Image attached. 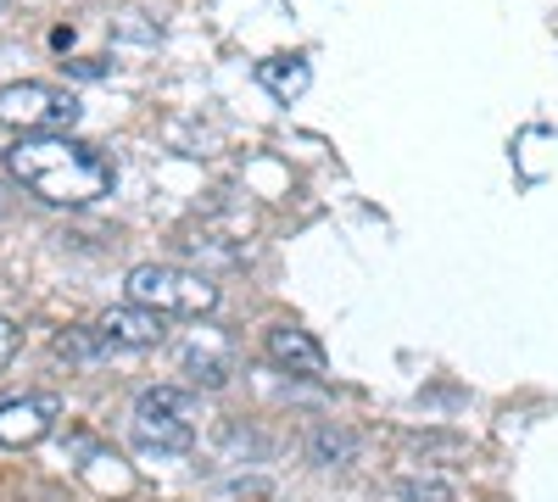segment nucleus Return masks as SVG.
Here are the masks:
<instances>
[{"instance_id": "obj_1", "label": "nucleus", "mask_w": 558, "mask_h": 502, "mask_svg": "<svg viewBox=\"0 0 558 502\" xmlns=\"http://www.w3.org/2000/svg\"><path fill=\"white\" fill-rule=\"evenodd\" d=\"M7 173L45 207H96L118 191L112 157L73 134H17V146L7 151Z\"/></svg>"}, {"instance_id": "obj_2", "label": "nucleus", "mask_w": 558, "mask_h": 502, "mask_svg": "<svg viewBox=\"0 0 558 502\" xmlns=\"http://www.w3.org/2000/svg\"><path fill=\"white\" fill-rule=\"evenodd\" d=\"M123 296L162 313V318H207L218 307V285L207 280V273L179 268V262H140V268H129Z\"/></svg>"}, {"instance_id": "obj_3", "label": "nucleus", "mask_w": 558, "mask_h": 502, "mask_svg": "<svg viewBox=\"0 0 558 502\" xmlns=\"http://www.w3.org/2000/svg\"><path fill=\"white\" fill-rule=\"evenodd\" d=\"M84 118L78 96L62 84H39V78H17L0 89V128L17 134H68Z\"/></svg>"}, {"instance_id": "obj_4", "label": "nucleus", "mask_w": 558, "mask_h": 502, "mask_svg": "<svg viewBox=\"0 0 558 502\" xmlns=\"http://www.w3.org/2000/svg\"><path fill=\"white\" fill-rule=\"evenodd\" d=\"M57 419H62V396H51V391L7 396V402H0V446H7V452L39 446L45 436L57 430Z\"/></svg>"}, {"instance_id": "obj_5", "label": "nucleus", "mask_w": 558, "mask_h": 502, "mask_svg": "<svg viewBox=\"0 0 558 502\" xmlns=\"http://www.w3.org/2000/svg\"><path fill=\"white\" fill-rule=\"evenodd\" d=\"M96 330L112 352H146V346H162L168 335V318L151 313V307H140V302H123V307H107L96 318Z\"/></svg>"}, {"instance_id": "obj_6", "label": "nucleus", "mask_w": 558, "mask_h": 502, "mask_svg": "<svg viewBox=\"0 0 558 502\" xmlns=\"http://www.w3.org/2000/svg\"><path fill=\"white\" fill-rule=\"evenodd\" d=\"M263 352H268L274 369L302 375V380H324V369H330V357H324L318 335L302 330V325H274V330H263Z\"/></svg>"}, {"instance_id": "obj_7", "label": "nucleus", "mask_w": 558, "mask_h": 502, "mask_svg": "<svg viewBox=\"0 0 558 502\" xmlns=\"http://www.w3.org/2000/svg\"><path fill=\"white\" fill-rule=\"evenodd\" d=\"M257 84L268 89L279 107H291V101L307 96L313 68H307V57H263V62H257Z\"/></svg>"}, {"instance_id": "obj_8", "label": "nucleus", "mask_w": 558, "mask_h": 502, "mask_svg": "<svg viewBox=\"0 0 558 502\" xmlns=\"http://www.w3.org/2000/svg\"><path fill=\"white\" fill-rule=\"evenodd\" d=\"M307 458L318 469H347V464H357V436L341 430V425H318L307 436Z\"/></svg>"}, {"instance_id": "obj_9", "label": "nucleus", "mask_w": 558, "mask_h": 502, "mask_svg": "<svg viewBox=\"0 0 558 502\" xmlns=\"http://www.w3.org/2000/svg\"><path fill=\"white\" fill-rule=\"evenodd\" d=\"M112 346L101 341V330L89 325V330H68V335H57V357H68V363H96V357H107Z\"/></svg>"}, {"instance_id": "obj_10", "label": "nucleus", "mask_w": 558, "mask_h": 502, "mask_svg": "<svg viewBox=\"0 0 558 502\" xmlns=\"http://www.w3.org/2000/svg\"><path fill=\"white\" fill-rule=\"evenodd\" d=\"M184 369H191V380H196V385H207V391L229 385V357H218V352L191 346V352H184Z\"/></svg>"}, {"instance_id": "obj_11", "label": "nucleus", "mask_w": 558, "mask_h": 502, "mask_svg": "<svg viewBox=\"0 0 558 502\" xmlns=\"http://www.w3.org/2000/svg\"><path fill=\"white\" fill-rule=\"evenodd\" d=\"M397 497H408V502H452V486L441 475H408V480H397Z\"/></svg>"}, {"instance_id": "obj_12", "label": "nucleus", "mask_w": 558, "mask_h": 502, "mask_svg": "<svg viewBox=\"0 0 558 502\" xmlns=\"http://www.w3.org/2000/svg\"><path fill=\"white\" fill-rule=\"evenodd\" d=\"M17 346H23V330L12 325V318H7V313H0V369H7V363L17 357Z\"/></svg>"}, {"instance_id": "obj_13", "label": "nucleus", "mask_w": 558, "mask_h": 502, "mask_svg": "<svg viewBox=\"0 0 558 502\" xmlns=\"http://www.w3.org/2000/svg\"><path fill=\"white\" fill-rule=\"evenodd\" d=\"M0 212H7V196H0Z\"/></svg>"}]
</instances>
